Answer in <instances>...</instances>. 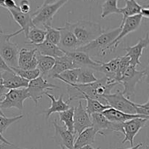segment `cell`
I'll return each mask as SVG.
<instances>
[{
    "mask_svg": "<svg viewBox=\"0 0 149 149\" xmlns=\"http://www.w3.org/2000/svg\"><path fill=\"white\" fill-rule=\"evenodd\" d=\"M118 84L119 83L114 79L104 77L103 78L97 79L95 82L90 84H67V86L77 93L85 95L90 98L98 100L102 104L108 106L107 102L103 96L111 94L112 89Z\"/></svg>",
    "mask_w": 149,
    "mask_h": 149,
    "instance_id": "1",
    "label": "cell"
},
{
    "mask_svg": "<svg viewBox=\"0 0 149 149\" xmlns=\"http://www.w3.org/2000/svg\"><path fill=\"white\" fill-rule=\"evenodd\" d=\"M68 26L77 37L80 47L87 45L104 33L101 26L96 22L81 20L76 23L68 22Z\"/></svg>",
    "mask_w": 149,
    "mask_h": 149,
    "instance_id": "2",
    "label": "cell"
},
{
    "mask_svg": "<svg viewBox=\"0 0 149 149\" xmlns=\"http://www.w3.org/2000/svg\"><path fill=\"white\" fill-rule=\"evenodd\" d=\"M120 31L121 28L118 27L107 33H103V34L96 38L95 40L92 41L87 45L80 47L77 50L85 52L90 57L96 56L98 55H101L102 52L117 37Z\"/></svg>",
    "mask_w": 149,
    "mask_h": 149,
    "instance_id": "3",
    "label": "cell"
},
{
    "mask_svg": "<svg viewBox=\"0 0 149 149\" xmlns=\"http://www.w3.org/2000/svg\"><path fill=\"white\" fill-rule=\"evenodd\" d=\"M11 33H0V55L10 68H17L19 47L11 41Z\"/></svg>",
    "mask_w": 149,
    "mask_h": 149,
    "instance_id": "4",
    "label": "cell"
},
{
    "mask_svg": "<svg viewBox=\"0 0 149 149\" xmlns=\"http://www.w3.org/2000/svg\"><path fill=\"white\" fill-rule=\"evenodd\" d=\"M68 1V0H60L57 2L47 5H41L36 12L31 15L32 23L37 27L39 25L51 26L53 17L58 10Z\"/></svg>",
    "mask_w": 149,
    "mask_h": 149,
    "instance_id": "5",
    "label": "cell"
},
{
    "mask_svg": "<svg viewBox=\"0 0 149 149\" xmlns=\"http://www.w3.org/2000/svg\"><path fill=\"white\" fill-rule=\"evenodd\" d=\"M142 20V15L141 14H138L127 17L124 21V23H121L120 26H119L121 28L120 33H119L117 37L112 42V43H111L102 52L101 56H105L107 54L113 52L118 47V45L120 44L121 41L123 38H125L127 35H128L131 32L136 31L140 27Z\"/></svg>",
    "mask_w": 149,
    "mask_h": 149,
    "instance_id": "6",
    "label": "cell"
},
{
    "mask_svg": "<svg viewBox=\"0 0 149 149\" xmlns=\"http://www.w3.org/2000/svg\"><path fill=\"white\" fill-rule=\"evenodd\" d=\"M145 77L144 71H138L136 67L130 65L119 81V84H122L124 87L122 93L128 99L135 94L136 85Z\"/></svg>",
    "mask_w": 149,
    "mask_h": 149,
    "instance_id": "7",
    "label": "cell"
},
{
    "mask_svg": "<svg viewBox=\"0 0 149 149\" xmlns=\"http://www.w3.org/2000/svg\"><path fill=\"white\" fill-rule=\"evenodd\" d=\"M54 89H60V87L48 82L42 75L29 81L27 87L29 97L36 105L38 104L43 95L48 93V91H52Z\"/></svg>",
    "mask_w": 149,
    "mask_h": 149,
    "instance_id": "8",
    "label": "cell"
},
{
    "mask_svg": "<svg viewBox=\"0 0 149 149\" xmlns=\"http://www.w3.org/2000/svg\"><path fill=\"white\" fill-rule=\"evenodd\" d=\"M107 102L108 106L111 108L120 111L127 114H137L135 103L125 97L121 90H118L113 94L106 95L103 96Z\"/></svg>",
    "mask_w": 149,
    "mask_h": 149,
    "instance_id": "9",
    "label": "cell"
},
{
    "mask_svg": "<svg viewBox=\"0 0 149 149\" xmlns=\"http://www.w3.org/2000/svg\"><path fill=\"white\" fill-rule=\"evenodd\" d=\"M1 100V109H10L15 108L21 111L23 109V103L26 100L30 98L27 88L10 90L4 95Z\"/></svg>",
    "mask_w": 149,
    "mask_h": 149,
    "instance_id": "10",
    "label": "cell"
},
{
    "mask_svg": "<svg viewBox=\"0 0 149 149\" xmlns=\"http://www.w3.org/2000/svg\"><path fill=\"white\" fill-rule=\"evenodd\" d=\"M93 127L99 135L106 136L108 132H116L123 133L122 123L111 122L108 120L102 113H96L90 115Z\"/></svg>",
    "mask_w": 149,
    "mask_h": 149,
    "instance_id": "11",
    "label": "cell"
},
{
    "mask_svg": "<svg viewBox=\"0 0 149 149\" xmlns=\"http://www.w3.org/2000/svg\"><path fill=\"white\" fill-rule=\"evenodd\" d=\"M61 32V39L58 46L60 49L66 52H73L80 47V44L77 37L68 26V21L63 27H57Z\"/></svg>",
    "mask_w": 149,
    "mask_h": 149,
    "instance_id": "12",
    "label": "cell"
},
{
    "mask_svg": "<svg viewBox=\"0 0 149 149\" xmlns=\"http://www.w3.org/2000/svg\"><path fill=\"white\" fill-rule=\"evenodd\" d=\"M148 119L143 118H135L122 123L123 135H125L122 143L129 142L131 147L134 146V138L139 131L148 122Z\"/></svg>",
    "mask_w": 149,
    "mask_h": 149,
    "instance_id": "13",
    "label": "cell"
},
{
    "mask_svg": "<svg viewBox=\"0 0 149 149\" xmlns=\"http://www.w3.org/2000/svg\"><path fill=\"white\" fill-rule=\"evenodd\" d=\"M93 126L90 116L86 111L85 108L83 106L81 100L79 102L78 106L74 109V135H79L82 131L87 128Z\"/></svg>",
    "mask_w": 149,
    "mask_h": 149,
    "instance_id": "14",
    "label": "cell"
},
{
    "mask_svg": "<svg viewBox=\"0 0 149 149\" xmlns=\"http://www.w3.org/2000/svg\"><path fill=\"white\" fill-rule=\"evenodd\" d=\"M55 128L53 140L60 146H63L67 149H74V142L76 135L68 131L64 126L58 125L56 120L52 122Z\"/></svg>",
    "mask_w": 149,
    "mask_h": 149,
    "instance_id": "15",
    "label": "cell"
},
{
    "mask_svg": "<svg viewBox=\"0 0 149 149\" xmlns=\"http://www.w3.org/2000/svg\"><path fill=\"white\" fill-rule=\"evenodd\" d=\"M8 10L9 13L11 15L12 17L14 19L15 21L20 26V30L11 33L12 37H14V36H17L19 33H22V32H23L25 33V36L26 37L31 28L34 26L33 23H32L31 15L30 13H29V14L23 13L20 11L18 7H17L16 8L10 9V10Z\"/></svg>",
    "mask_w": 149,
    "mask_h": 149,
    "instance_id": "16",
    "label": "cell"
},
{
    "mask_svg": "<svg viewBox=\"0 0 149 149\" xmlns=\"http://www.w3.org/2000/svg\"><path fill=\"white\" fill-rule=\"evenodd\" d=\"M149 45V34L146 33L144 38H141L138 43L132 47H126V55L130 58V65L134 67L141 65L140 59L143 55V51Z\"/></svg>",
    "mask_w": 149,
    "mask_h": 149,
    "instance_id": "17",
    "label": "cell"
},
{
    "mask_svg": "<svg viewBox=\"0 0 149 149\" xmlns=\"http://www.w3.org/2000/svg\"><path fill=\"white\" fill-rule=\"evenodd\" d=\"M78 68H80V67L76 63L75 61L69 56H68L66 54H65L63 56L55 58V63L53 68L47 74L46 77L48 78L55 79L56 76L60 75L61 73L67 70Z\"/></svg>",
    "mask_w": 149,
    "mask_h": 149,
    "instance_id": "18",
    "label": "cell"
},
{
    "mask_svg": "<svg viewBox=\"0 0 149 149\" xmlns=\"http://www.w3.org/2000/svg\"><path fill=\"white\" fill-rule=\"evenodd\" d=\"M65 54L72 58L80 68H88L90 69L97 71L98 67L103 63L101 61H93L88 54L81 51L75 50L73 52H66Z\"/></svg>",
    "mask_w": 149,
    "mask_h": 149,
    "instance_id": "19",
    "label": "cell"
},
{
    "mask_svg": "<svg viewBox=\"0 0 149 149\" xmlns=\"http://www.w3.org/2000/svg\"><path fill=\"white\" fill-rule=\"evenodd\" d=\"M3 78V85L7 90L27 88L29 81L22 78L13 71L1 72Z\"/></svg>",
    "mask_w": 149,
    "mask_h": 149,
    "instance_id": "20",
    "label": "cell"
},
{
    "mask_svg": "<svg viewBox=\"0 0 149 149\" xmlns=\"http://www.w3.org/2000/svg\"><path fill=\"white\" fill-rule=\"evenodd\" d=\"M102 114L109 121L111 122H116V123H124L127 121L131 120V119H135V118H143L149 120V116H143L138 114H127V113H123L120 111L116 110L113 108H110L102 112Z\"/></svg>",
    "mask_w": 149,
    "mask_h": 149,
    "instance_id": "21",
    "label": "cell"
},
{
    "mask_svg": "<svg viewBox=\"0 0 149 149\" xmlns=\"http://www.w3.org/2000/svg\"><path fill=\"white\" fill-rule=\"evenodd\" d=\"M45 95L47 96L51 100L50 107L43 111L46 116L47 120L50 117V116L53 113H60V112L65 111L69 109L70 102L68 100L66 102L63 101V94H61L58 99H56L55 96L49 93H47Z\"/></svg>",
    "mask_w": 149,
    "mask_h": 149,
    "instance_id": "22",
    "label": "cell"
},
{
    "mask_svg": "<svg viewBox=\"0 0 149 149\" xmlns=\"http://www.w3.org/2000/svg\"><path fill=\"white\" fill-rule=\"evenodd\" d=\"M35 46H36L35 48L37 49V52L42 55L56 58L63 56L65 54L63 51L60 49L58 45H54L46 39L42 43L36 45Z\"/></svg>",
    "mask_w": 149,
    "mask_h": 149,
    "instance_id": "23",
    "label": "cell"
},
{
    "mask_svg": "<svg viewBox=\"0 0 149 149\" xmlns=\"http://www.w3.org/2000/svg\"><path fill=\"white\" fill-rule=\"evenodd\" d=\"M97 132L93 127L87 128L81 132L74 142V149H79L87 145H93L95 143Z\"/></svg>",
    "mask_w": 149,
    "mask_h": 149,
    "instance_id": "24",
    "label": "cell"
},
{
    "mask_svg": "<svg viewBox=\"0 0 149 149\" xmlns=\"http://www.w3.org/2000/svg\"><path fill=\"white\" fill-rule=\"evenodd\" d=\"M119 61H120V56L116 57L107 63H102L101 65L97 68V71L103 73L105 77H107L116 81V74L119 69Z\"/></svg>",
    "mask_w": 149,
    "mask_h": 149,
    "instance_id": "25",
    "label": "cell"
},
{
    "mask_svg": "<svg viewBox=\"0 0 149 149\" xmlns=\"http://www.w3.org/2000/svg\"><path fill=\"white\" fill-rule=\"evenodd\" d=\"M36 58L37 60L38 66L42 76H47V74L52 70L55 63V58L52 57L46 56L39 54L36 51Z\"/></svg>",
    "mask_w": 149,
    "mask_h": 149,
    "instance_id": "26",
    "label": "cell"
},
{
    "mask_svg": "<svg viewBox=\"0 0 149 149\" xmlns=\"http://www.w3.org/2000/svg\"><path fill=\"white\" fill-rule=\"evenodd\" d=\"M125 7L120 8V13L123 15L121 23H124L127 17L140 14L143 7L137 2L136 0H125Z\"/></svg>",
    "mask_w": 149,
    "mask_h": 149,
    "instance_id": "27",
    "label": "cell"
},
{
    "mask_svg": "<svg viewBox=\"0 0 149 149\" xmlns=\"http://www.w3.org/2000/svg\"><path fill=\"white\" fill-rule=\"evenodd\" d=\"M45 36H46V32L45 30L33 26L31 28L28 33L26 39H29L28 42H26V44H30V45H39L42 43L45 40Z\"/></svg>",
    "mask_w": 149,
    "mask_h": 149,
    "instance_id": "28",
    "label": "cell"
},
{
    "mask_svg": "<svg viewBox=\"0 0 149 149\" xmlns=\"http://www.w3.org/2000/svg\"><path fill=\"white\" fill-rule=\"evenodd\" d=\"M37 49L33 48L32 49L27 48H22L19 50L18 62H17V68H23L25 65L31 62L36 57V53Z\"/></svg>",
    "mask_w": 149,
    "mask_h": 149,
    "instance_id": "29",
    "label": "cell"
},
{
    "mask_svg": "<svg viewBox=\"0 0 149 149\" xmlns=\"http://www.w3.org/2000/svg\"><path fill=\"white\" fill-rule=\"evenodd\" d=\"M79 71L80 68L67 70V71L61 73L60 75L56 76L55 79H58L63 81L66 84H77Z\"/></svg>",
    "mask_w": 149,
    "mask_h": 149,
    "instance_id": "30",
    "label": "cell"
},
{
    "mask_svg": "<svg viewBox=\"0 0 149 149\" xmlns=\"http://www.w3.org/2000/svg\"><path fill=\"white\" fill-rule=\"evenodd\" d=\"M74 109L75 108L71 107L69 108L68 110L65 111L60 112L59 117L60 121L62 123L64 124V127L70 131L71 132L74 134Z\"/></svg>",
    "mask_w": 149,
    "mask_h": 149,
    "instance_id": "31",
    "label": "cell"
},
{
    "mask_svg": "<svg viewBox=\"0 0 149 149\" xmlns=\"http://www.w3.org/2000/svg\"><path fill=\"white\" fill-rule=\"evenodd\" d=\"M119 0H106L102 4L101 18L105 19L111 14H120V8L117 6Z\"/></svg>",
    "mask_w": 149,
    "mask_h": 149,
    "instance_id": "32",
    "label": "cell"
},
{
    "mask_svg": "<svg viewBox=\"0 0 149 149\" xmlns=\"http://www.w3.org/2000/svg\"><path fill=\"white\" fill-rule=\"evenodd\" d=\"M97 79L95 77L94 73L91 69L88 68H80L79 74L78 82L79 84H87L95 82Z\"/></svg>",
    "mask_w": 149,
    "mask_h": 149,
    "instance_id": "33",
    "label": "cell"
},
{
    "mask_svg": "<svg viewBox=\"0 0 149 149\" xmlns=\"http://www.w3.org/2000/svg\"><path fill=\"white\" fill-rule=\"evenodd\" d=\"M45 32H46V36L45 39L49 41L51 43L54 45H58L61 39V32L57 28L52 27V26H44Z\"/></svg>",
    "mask_w": 149,
    "mask_h": 149,
    "instance_id": "34",
    "label": "cell"
},
{
    "mask_svg": "<svg viewBox=\"0 0 149 149\" xmlns=\"http://www.w3.org/2000/svg\"><path fill=\"white\" fill-rule=\"evenodd\" d=\"M11 69L16 74L29 81L37 78L41 75V72L39 68H36L33 70H23L18 68H11Z\"/></svg>",
    "mask_w": 149,
    "mask_h": 149,
    "instance_id": "35",
    "label": "cell"
},
{
    "mask_svg": "<svg viewBox=\"0 0 149 149\" xmlns=\"http://www.w3.org/2000/svg\"><path fill=\"white\" fill-rule=\"evenodd\" d=\"M24 117V115L20 114L18 116H13V117H7L6 116H1L0 115V132L1 133L5 132L7 128L15 122H17L20 119H23Z\"/></svg>",
    "mask_w": 149,
    "mask_h": 149,
    "instance_id": "36",
    "label": "cell"
},
{
    "mask_svg": "<svg viewBox=\"0 0 149 149\" xmlns=\"http://www.w3.org/2000/svg\"><path fill=\"white\" fill-rule=\"evenodd\" d=\"M130 58L129 57L127 56L126 55H124V56H120L119 69H118L116 77V81L118 83H119V79L122 77V75H123L125 71L127 70V68L130 66Z\"/></svg>",
    "mask_w": 149,
    "mask_h": 149,
    "instance_id": "37",
    "label": "cell"
},
{
    "mask_svg": "<svg viewBox=\"0 0 149 149\" xmlns=\"http://www.w3.org/2000/svg\"><path fill=\"white\" fill-rule=\"evenodd\" d=\"M135 107L136 109V113L138 115H141L143 116H149V97L148 100L146 103L140 104V103H135Z\"/></svg>",
    "mask_w": 149,
    "mask_h": 149,
    "instance_id": "38",
    "label": "cell"
},
{
    "mask_svg": "<svg viewBox=\"0 0 149 149\" xmlns=\"http://www.w3.org/2000/svg\"><path fill=\"white\" fill-rule=\"evenodd\" d=\"M18 7L23 13H25V14L30 13L31 4L29 0H21L19 3Z\"/></svg>",
    "mask_w": 149,
    "mask_h": 149,
    "instance_id": "39",
    "label": "cell"
},
{
    "mask_svg": "<svg viewBox=\"0 0 149 149\" xmlns=\"http://www.w3.org/2000/svg\"><path fill=\"white\" fill-rule=\"evenodd\" d=\"M18 7L15 0H4V8L7 10L14 9Z\"/></svg>",
    "mask_w": 149,
    "mask_h": 149,
    "instance_id": "40",
    "label": "cell"
},
{
    "mask_svg": "<svg viewBox=\"0 0 149 149\" xmlns=\"http://www.w3.org/2000/svg\"><path fill=\"white\" fill-rule=\"evenodd\" d=\"M13 70L11 69L10 67L6 63L4 60L0 55V72H4V71H12Z\"/></svg>",
    "mask_w": 149,
    "mask_h": 149,
    "instance_id": "41",
    "label": "cell"
},
{
    "mask_svg": "<svg viewBox=\"0 0 149 149\" xmlns=\"http://www.w3.org/2000/svg\"><path fill=\"white\" fill-rule=\"evenodd\" d=\"M0 149H31V148H20V147H17L16 146H15L14 144L10 143H0Z\"/></svg>",
    "mask_w": 149,
    "mask_h": 149,
    "instance_id": "42",
    "label": "cell"
},
{
    "mask_svg": "<svg viewBox=\"0 0 149 149\" xmlns=\"http://www.w3.org/2000/svg\"><path fill=\"white\" fill-rule=\"evenodd\" d=\"M140 14L142 15L143 17L149 19V8H147V7H142Z\"/></svg>",
    "mask_w": 149,
    "mask_h": 149,
    "instance_id": "43",
    "label": "cell"
},
{
    "mask_svg": "<svg viewBox=\"0 0 149 149\" xmlns=\"http://www.w3.org/2000/svg\"><path fill=\"white\" fill-rule=\"evenodd\" d=\"M144 73H145V77H146V83L149 84V62L147 65V66L146 67L145 69L143 70Z\"/></svg>",
    "mask_w": 149,
    "mask_h": 149,
    "instance_id": "44",
    "label": "cell"
},
{
    "mask_svg": "<svg viewBox=\"0 0 149 149\" xmlns=\"http://www.w3.org/2000/svg\"><path fill=\"white\" fill-rule=\"evenodd\" d=\"M9 91V90H7V88L4 87V85H0V99L2 97H4V95Z\"/></svg>",
    "mask_w": 149,
    "mask_h": 149,
    "instance_id": "45",
    "label": "cell"
},
{
    "mask_svg": "<svg viewBox=\"0 0 149 149\" xmlns=\"http://www.w3.org/2000/svg\"><path fill=\"white\" fill-rule=\"evenodd\" d=\"M60 1V0H45L43 2V4L42 5H47V4H52L54 3L57 2V1Z\"/></svg>",
    "mask_w": 149,
    "mask_h": 149,
    "instance_id": "46",
    "label": "cell"
},
{
    "mask_svg": "<svg viewBox=\"0 0 149 149\" xmlns=\"http://www.w3.org/2000/svg\"><path fill=\"white\" fill-rule=\"evenodd\" d=\"M0 141H1V143H7V144L11 143L9 142V141H7L5 138H4V137H3L2 133H1V132H0Z\"/></svg>",
    "mask_w": 149,
    "mask_h": 149,
    "instance_id": "47",
    "label": "cell"
},
{
    "mask_svg": "<svg viewBox=\"0 0 149 149\" xmlns=\"http://www.w3.org/2000/svg\"><path fill=\"white\" fill-rule=\"evenodd\" d=\"M79 149H100V147H98V148H95L94 147H93L92 145H87V146H84L81 147V148H79Z\"/></svg>",
    "mask_w": 149,
    "mask_h": 149,
    "instance_id": "48",
    "label": "cell"
},
{
    "mask_svg": "<svg viewBox=\"0 0 149 149\" xmlns=\"http://www.w3.org/2000/svg\"><path fill=\"white\" fill-rule=\"evenodd\" d=\"M143 144L142 143H138L136 146H132L131 147V148L127 149H139L141 146H143Z\"/></svg>",
    "mask_w": 149,
    "mask_h": 149,
    "instance_id": "49",
    "label": "cell"
},
{
    "mask_svg": "<svg viewBox=\"0 0 149 149\" xmlns=\"http://www.w3.org/2000/svg\"><path fill=\"white\" fill-rule=\"evenodd\" d=\"M1 100H2V99H0V115H1V116H5V115L4 114V113L2 112V110H1Z\"/></svg>",
    "mask_w": 149,
    "mask_h": 149,
    "instance_id": "50",
    "label": "cell"
},
{
    "mask_svg": "<svg viewBox=\"0 0 149 149\" xmlns=\"http://www.w3.org/2000/svg\"><path fill=\"white\" fill-rule=\"evenodd\" d=\"M0 7L4 8V0H0Z\"/></svg>",
    "mask_w": 149,
    "mask_h": 149,
    "instance_id": "51",
    "label": "cell"
},
{
    "mask_svg": "<svg viewBox=\"0 0 149 149\" xmlns=\"http://www.w3.org/2000/svg\"><path fill=\"white\" fill-rule=\"evenodd\" d=\"M0 85H3V78L1 72H0Z\"/></svg>",
    "mask_w": 149,
    "mask_h": 149,
    "instance_id": "52",
    "label": "cell"
},
{
    "mask_svg": "<svg viewBox=\"0 0 149 149\" xmlns=\"http://www.w3.org/2000/svg\"><path fill=\"white\" fill-rule=\"evenodd\" d=\"M145 149H149V145H148V146H146V148H145Z\"/></svg>",
    "mask_w": 149,
    "mask_h": 149,
    "instance_id": "53",
    "label": "cell"
},
{
    "mask_svg": "<svg viewBox=\"0 0 149 149\" xmlns=\"http://www.w3.org/2000/svg\"><path fill=\"white\" fill-rule=\"evenodd\" d=\"M61 149H67V148H65V147H63V146H61Z\"/></svg>",
    "mask_w": 149,
    "mask_h": 149,
    "instance_id": "54",
    "label": "cell"
},
{
    "mask_svg": "<svg viewBox=\"0 0 149 149\" xmlns=\"http://www.w3.org/2000/svg\"><path fill=\"white\" fill-rule=\"evenodd\" d=\"M1 32H2V30H1V26H0V33H1Z\"/></svg>",
    "mask_w": 149,
    "mask_h": 149,
    "instance_id": "55",
    "label": "cell"
},
{
    "mask_svg": "<svg viewBox=\"0 0 149 149\" xmlns=\"http://www.w3.org/2000/svg\"><path fill=\"white\" fill-rule=\"evenodd\" d=\"M147 7V8H149V4H148V5H147V7Z\"/></svg>",
    "mask_w": 149,
    "mask_h": 149,
    "instance_id": "56",
    "label": "cell"
},
{
    "mask_svg": "<svg viewBox=\"0 0 149 149\" xmlns=\"http://www.w3.org/2000/svg\"><path fill=\"white\" fill-rule=\"evenodd\" d=\"M88 1H89V0H88Z\"/></svg>",
    "mask_w": 149,
    "mask_h": 149,
    "instance_id": "57",
    "label": "cell"
}]
</instances>
